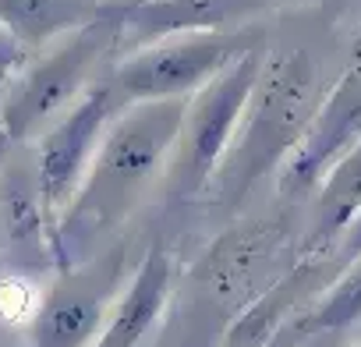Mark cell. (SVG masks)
I'll use <instances>...</instances> for the list:
<instances>
[{"label":"cell","instance_id":"1","mask_svg":"<svg viewBox=\"0 0 361 347\" xmlns=\"http://www.w3.org/2000/svg\"><path fill=\"white\" fill-rule=\"evenodd\" d=\"M185 110L188 99H149L117 110L75 202L57 224L54 255L61 269H68L85 245L114 231L135 209L149 181L170 163Z\"/></svg>","mask_w":361,"mask_h":347},{"label":"cell","instance_id":"2","mask_svg":"<svg viewBox=\"0 0 361 347\" xmlns=\"http://www.w3.org/2000/svg\"><path fill=\"white\" fill-rule=\"evenodd\" d=\"M319 103V71L305 50L266 57L241 128L216 170V199L238 206L262 178L280 174Z\"/></svg>","mask_w":361,"mask_h":347},{"label":"cell","instance_id":"3","mask_svg":"<svg viewBox=\"0 0 361 347\" xmlns=\"http://www.w3.org/2000/svg\"><path fill=\"white\" fill-rule=\"evenodd\" d=\"M114 47H121L117 4H110L96 22L47 47L43 57L18 75V82L0 103V138L25 142L36 131H47L64 110L82 99V92L92 85L96 64Z\"/></svg>","mask_w":361,"mask_h":347},{"label":"cell","instance_id":"4","mask_svg":"<svg viewBox=\"0 0 361 347\" xmlns=\"http://www.w3.org/2000/svg\"><path fill=\"white\" fill-rule=\"evenodd\" d=\"M262 64L266 47L262 39H255L216 78H209L195 96H188V110L166 166V188L173 199H195L206 188H213L216 170L241 128L255 82L262 75Z\"/></svg>","mask_w":361,"mask_h":347},{"label":"cell","instance_id":"5","mask_svg":"<svg viewBox=\"0 0 361 347\" xmlns=\"http://www.w3.org/2000/svg\"><path fill=\"white\" fill-rule=\"evenodd\" d=\"M262 32H180L156 39L124 54L110 82L121 103H149V99H188L209 78H216L238 54H245Z\"/></svg>","mask_w":361,"mask_h":347},{"label":"cell","instance_id":"6","mask_svg":"<svg viewBox=\"0 0 361 347\" xmlns=\"http://www.w3.org/2000/svg\"><path fill=\"white\" fill-rule=\"evenodd\" d=\"M121 96L110 78L92 82L82 99L64 110L43 135L36 149V174H39V192H43V209L50 220V231L57 234V224L64 220L68 206L75 202L85 174L92 166V156L110 128V121L121 110Z\"/></svg>","mask_w":361,"mask_h":347},{"label":"cell","instance_id":"7","mask_svg":"<svg viewBox=\"0 0 361 347\" xmlns=\"http://www.w3.org/2000/svg\"><path fill=\"white\" fill-rule=\"evenodd\" d=\"M361 142V68L340 75V82L322 96L315 106L308 131L301 135L298 149L276 174V185L287 199H301L319 192L333 166Z\"/></svg>","mask_w":361,"mask_h":347},{"label":"cell","instance_id":"8","mask_svg":"<svg viewBox=\"0 0 361 347\" xmlns=\"http://www.w3.org/2000/svg\"><path fill=\"white\" fill-rule=\"evenodd\" d=\"M276 0H128L121 11V47L138 50L180 32H238Z\"/></svg>","mask_w":361,"mask_h":347},{"label":"cell","instance_id":"9","mask_svg":"<svg viewBox=\"0 0 361 347\" xmlns=\"http://www.w3.org/2000/svg\"><path fill=\"white\" fill-rule=\"evenodd\" d=\"M0 238H4L8 252L25 266L57 262L36 166L29 170L22 163H11L0 174Z\"/></svg>","mask_w":361,"mask_h":347},{"label":"cell","instance_id":"10","mask_svg":"<svg viewBox=\"0 0 361 347\" xmlns=\"http://www.w3.org/2000/svg\"><path fill=\"white\" fill-rule=\"evenodd\" d=\"M173 287V259L163 245H152L135 269L131 284L117 298V305L106 315V326L92 347H138L145 333L159 322Z\"/></svg>","mask_w":361,"mask_h":347},{"label":"cell","instance_id":"11","mask_svg":"<svg viewBox=\"0 0 361 347\" xmlns=\"http://www.w3.org/2000/svg\"><path fill=\"white\" fill-rule=\"evenodd\" d=\"M110 4L103 0H0V29L25 50H47L57 39L96 22Z\"/></svg>","mask_w":361,"mask_h":347},{"label":"cell","instance_id":"12","mask_svg":"<svg viewBox=\"0 0 361 347\" xmlns=\"http://www.w3.org/2000/svg\"><path fill=\"white\" fill-rule=\"evenodd\" d=\"M106 315L110 305L96 291H54L32 319V347H92Z\"/></svg>","mask_w":361,"mask_h":347},{"label":"cell","instance_id":"13","mask_svg":"<svg viewBox=\"0 0 361 347\" xmlns=\"http://www.w3.org/2000/svg\"><path fill=\"white\" fill-rule=\"evenodd\" d=\"M361 213V142L333 166V174L315 192V227H312V252L340 241L347 224Z\"/></svg>","mask_w":361,"mask_h":347},{"label":"cell","instance_id":"14","mask_svg":"<svg viewBox=\"0 0 361 347\" xmlns=\"http://www.w3.org/2000/svg\"><path fill=\"white\" fill-rule=\"evenodd\" d=\"M361 322V259L347 266V273L322 294V301L305 315L301 329L308 333H336Z\"/></svg>","mask_w":361,"mask_h":347},{"label":"cell","instance_id":"15","mask_svg":"<svg viewBox=\"0 0 361 347\" xmlns=\"http://www.w3.org/2000/svg\"><path fill=\"white\" fill-rule=\"evenodd\" d=\"M354 259H361V213L347 224V231L340 234V262H354Z\"/></svg>","mask_w":361,"mask_h":347},{"label":"cell","instance_id":"16","mask_svg":"<svg viewBox=\"0 0 361 347\" xmlns=\"http://www.w3.org/2000/svg\"><path fill=\"white\" fill-rule=\"evenodd\" d=\"M269 347H276V343H269Z\"/></svg>","mask_w":361,"mask_h":347}]
</instances>
